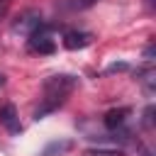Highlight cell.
I'll return each instance as SVG.
<instances>
[{"mask_svg": "<svg viewBox=\"0 0 156 156\" xmlns=\"http://www.w3.org/2000/svg\"><path fill=\"white\" fill-rule=\"evenodd\" d=\"M129 115H132V110H129V107H115V110H110V112L102 117V124H105L107 129H112V132H115V129H119V127L127 122V117H129Z\"/></svg>", "mask_w": 156, "mask_h": 156, "instance_id": "cell-6", "label": "cell"}, {"mask_svg": "<svg viewBox=\"0 0 156 156\" xmlns=\"http://www.w3.org/2000/svg\"><path fill=\"white\" fill-rule=\"evenodd\" d=\"M44 24V20H41V12L39 10H24V12H20L17 15V20L12 22V32L15 34H32L34 29H39Z\"/></svg>", "mask_w": 156, "mask_h": 156, "instance_id": "cell-3", "label": "cell"}, {"mask_svg": "<svg viewBox=\"0 0 156 156\" xmlns=\"http://www.w3.org/2000/svg\"><path fill=\"white\" fill-rule=\"evenodd\" d=\"M83 156H124L122 149H105V146H98V149H85Z\"/></svg>", "mask_w": 156, "mask_h": 156, "instance_id": "cell-9", "label": "cell"}, {"mask_svg": "<svg viewBox=\"0 0 156 156\" xmlns=\"http://www.w3.org/2000/svg\"><path fill=\"white\" fill-rule=\"evenodd\" d=\"M29 51H34V54H54V49H56V44H54V39H51V27L49 24H41L39 29H34L32 34H29Z\"/></svg>", "mask_w": 156, "mask_h": 156, "instance_id": "cell-2", "label": "cell"}, {"mask_svg": "<svg viewBox=\"0 0 156 156\" xmlns=\"http://www.w3.org/2000/svg\"><path fill=\"white\" fill-rule=\"evenodd\" d=\"M136 80L146 88V93H151L154 90V68L149 66V68H141V71H136Z\"/></svg>", "mask_w": 156, "mask_h": 156, "instance_id": "cell-8", "label": "cell"}, {"mask_svg": "<svg viewBox=\"0 0 156 156\" xmlns=\"http://www.w3.org/2000/svg\"><path fill=\"white\" fill-rule=\"evenodd\" d=\"M144 58H146V61H154V44H149V46L144 49Z\"/></svg>", "mask_w": 156, "mask_h": 156, "instance_id": "cell-14", "label": "cell"}, {"mask_svg": "<svg viewBox=\"0 0 156 156\" xmlns=\"http://www.w3.org/2000/svg\"><path fill=\"white\" fill-rule=\"evenodd\" d=\"M2 85H5V76L0 73V88H2Z\"/></svg>", "mask_w": 156, "mask_h": 156, "instance_id": "cell-16", "label": "cell"}, {"mask_svg": "<svg viewBox=\"0 0 156 156\" xmlns=\"http://www.w3.org/2000/svg\"><path fill=\"white\" fill-rule=\"evenodd\" d=\"M141 124H144L146 129H154V105H149V107L144 110V119H141Z\"/></svg>", "mask_w": 156, "mask_h": 156, "instance_id": "cell-10", "label": "cell"}, {"mask_svg": "<svg viewBox=\"0 0 156 156\" xmlns=\"http://www.w3.org/2000/svg\"><path fill=\"white\" fill-rule=\"evenodd\" d=\"M98 0H73V7L76 10H88V7H93Z\"/></svg>", "mask_w": 156, "mask_h": 156, "instance_id": "cell-11", "label": "cell"}, {"mask_svg": "<svg viewBox=\"0 0 156 156\" xmlns=\"http://www.w3.org/2000/svg\"><path fill=\"white\" fill-rule=\"evenodd\" d=\"M146 7H149V10H154V0H146Z\"/></svg>", "mask_w": 156, "mask_h": 156, "instance_id": "cell-15", "label": "cell"}, {"mask_svg": "<svg viewBox=\"0 0 156 156\" xmlns=\"http://www.w3.org/2000/svg\"><path fill=\"white\" fill-rule=\"evenodd\" d=\"M10 5H12V0H0V20H5V15H7Z\"/></svg>", "mask_w": 156, "mask_h": 156, "instance_id": "cell-13", "label": "cell"}, {"mask_svg": "<svg viewBox=\"0 0 156 156\" xmlns=\"http://www.w3.org/2000/svg\"><path fill=\"white\" fill-rule=\"evenodd\" d=\"M127 68H129L127 63H110L107 66V73H117V71H127Z\"/></svg>", "mask_w": 156, "mask_h": 156, "instance_id": "cell-12", "label": "cell"}, {"mask_svg": "<svg viewBox=\"0 0 156 156\" xmlns=\"http://www.w3.org/2000/svg\"><path fill=\"white\" fill-rule=\"evenodd\" d=\"M76 85H78V78L76 76H68V73L49 76L44 80V98H41V105L34 110V119H41L44 115H49L58 105H63L66 98L76 90Z\"/></svg>", "mask_w": 156, "mask_h": 156, "instance_id": "cell-1", "label": "cell"}, {"mask_svg": "<svg viewBox=\"0 0 156 156\" xmlns=\"http://www.w3.org/2000/svg\"><path fill=\"white\" fill-rule=\"evenodd\" d=\"M90 41H93V34H90V32L68 29V32L63 34V46H66L68 51H76V49H85Z\"/></svg>", "mask_w": 156, "mask_h": 156, "instance_id": "cell-5", "label": "cell"}, {"mask_svg": "<svg viewBox=\"0 0 156 156\" xmlns=\"http://www.w3.org/2000/svg\"><path fill=\"white\" fill-rule=\"evenodd\" d=\"M73 146H76L73 139H54V141H49V144L44 146V151H41L39 156H66Z\"/></svg>", "mask_w": 156, "mask_h": 156, "instance_id": "cell-7", "label": "cell"}, {"mask_svg": "<svg viewBox=\"0 0 156 156\" xmlns=\"http://www.w3.org/2000/svg\"><path fill=\"white\" fill-rule=\"evenodd\" d=\"M146 156H151V154H146Z\"/></svg>", "mask_w": 156, "mask_h": 156, "instance_id": "cell-17", "label": "cell"}, {"mask_svg": "<svg viewBox=\"0 0 156 156\" xmlns=\"http://www.w3.org/2000/svg\"><path fill=\"white\" fill-rule=\"evenodd\" d=\"M0 124H2L10 134H20V132H22V124H20V117H17V110H15L12 102L0 105Z\"/></svg>", "mask_w": 156, "mask_h": 156, "instance_id": "cell-4", "label": "cell"}]
</instances>
